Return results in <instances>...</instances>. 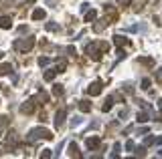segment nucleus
Here are the masks:
<instances>
[{
  "mask_svg": "<svg viewBox=\"0 0 162 159\" xmlns=\"http://www.w3.org/2000/svg\"><path fill=\"white\" fill-rule=\"evenodd\" d=\"M156 121H162V111H160V113L156 115Z\"/></svg>",
  "mask_w": 162,
  "mask_h": 159,
  "instance_id": "72a5a7b5",
  "label": "nucleus"
},
{
  "mask_svg": "<svg viewBox=\"0 0 162 159\" xmlns=\"http://www.w3.org/2000/svg\"><path fill=\"white\" fill-rule=\"evenodd\" d=\"M126 149H128V151H134V149H136V145H134V141H128V143H126Z\"/></svg>",
  "mask_w": 162,
  "mask_h": 159,
  "instance_id": "c85d7f7f",
  "label": "nucleus"
},
{
  "mask_svg": "<svg viewBox=\"0 0 162 159\" xmlns=\"http://www.w3.org/2000/svg\"><path fill=\"white\" fill-rule=\"evenodd\" d=\"M39 159H51V149H43L41 151V157Z\"/></svg>",
  "mask_w": 162,
  "mask_h": 159,
  "instance_id": "393cba45",
  "label": "nucleus"
},
{
  "mask_svg": "<svg viewBox=\"0 0 162 159\" xmlns=\"http://www.w3.org/2000/svg\"><path fill=\"white\" fill-rule=\"evenodd\" d=\"M152 143H154V137H152V135L144 139V147H148V145H152Z\"/></svg>",
  "mask_w": 162,
  "mask_h": 159,
  "instance_id": "bb28decb",
  "label": "nucleus"
},
{
  "mask_svg": "<svg viewBox=\"0 0 162 159\" xmlns=\"http://www.w3.org/2000/svg\"><path fill=\"white\" fill-rule=\"evenodd\" d=\"M34 105H37V101H34V99H29L26 103H22V105H20V113H26V115H29V113H33L34 111Z\"/></svg>",
  "mask_w": 162,
  "mask_h": 159,
  "instance_id": "39448f33",
  "label": "nucleus"
},
{
  "mask_svg": "<svg viewBox=\"0 0 162 159\" xmlns=\"http://www.w3.org/2000/svg\"><path fill=\"white\" fill-rule=\"evenodd\" d=\"M79 123H81V117H75V119H73V121H71V125H73V127H77V125H79Z\"/></svg>",
  "mask_w": 162,
  "mask_h": 159,
  "instance_id": "c756f323",
  "label": "nucleus"
},
{
  "mask_svg": "<svg viewBox=\"0 0 162 159\" xmlns=\"http://www.w3.org/2000/svg\"><path fill=\"white\" fill-rule=\"evenodd\" d=\"M85 53H87L89 54V57H91V58H93V61H99V58H101V50H97V44H87V46H85Z\"/></svg>",
  "mask_w": 162,
  "mask_h": 159,
  "instance_id": "7ed1b4c3",
  "label": "nucleus"
},
{
  "mask_svg": "<svg viewBox=\"0 0 162 159\" xmlns=\"http://www.w3.org/2000/svg\"><path fill=\"white\" fill-rule=\"evenodd\" d=\"M0 151H2V149H0Z\"/></svg>",
  "mask_w": 162,
  "mask_h": 159,
  "instance_id": "ea45409f",
  "label": "nucleus"
},
{
  "mask_svg": "<svg viewBox=\"0 0 162 159\" xmlns=\"http://www.w3.org/2000/svg\"><path fill=\"white\" fill-rule=\"evenodd\" d=\"M158 79H162V68H160V71H158Z\"/></svg>",
  "mask_w": 162,
  "mask_h": 159,
  "instance_id": "f704fd0d",
  "label": "nucleus"
},
{
  "mask_svg": "<svg viewBox=\"0 0 162 159\" xmlns=\"http://www.w3.org/2000/svg\"><path fill=\"white\" fill-rule=\"evenodd\" d=\"M47 30H57V24H53V22H49V24H47Z\"/></svg>",
  "mask_w": 162,
  "mask_h": 159,
  "instance_id": "7c9ffc66",
  "label": "nucleus"
},
{
  "mask_svg": "<svg viewBox=\"0 0 162 159\" xmlns=\"http://www.w3.org/2000/svg\"><path fill=\"white\" fill-rule=\"evenodd\" d=\"M108 24H109L108 20H97V24H93V30H95V32H101V30L105 28Z\"/></svg>",
  "mask_w": 162,
  "mask_h": 159,
  "instance_id": "2eb2a0df",
  "label": "nucleus"
},
{
  "mask_svg": "<svg viewBox=\"0 0 162 159\" xmlns=\"http://www.w3.org/2000/svg\"><path fill=\"white\" fill-rule=\"evenodd\" d=\"M10 71H12V67H10L8 63H4V65H0V77H4V75H8Z\"/></svg>",
  "mask_w": 162,
  "mask_h": 159,
  "instance_id": "dca6fc26",
  "label": "nucleus"
},
{
  "mask_svg": "<svg viewBox=\"0 0 162 159\" xmlns=\"http://www.w3.org/2000/svg\"><path fill=\"white\" fill-rule=\"evenodd\" d=\"M34 101H43V103H47V101H49V95H47V93H45V91H41L39 95L34 97Z\"/></svg>",
  "mask_w": 162,
  "mask_h": 159,
  "instance_id": "a211bd4d",
  "label": "nucleus"
},
{
  "mask_svg": "<svg viewBox=\"0 0 162 159\" xmlns=\"http://www.w3.org/2000/svg\"><path fill=\"white\" fill-rule=\"evenodd\" d=\"M55 75H57V71H47V72L43 75V79H45V81H53Z\"/></svg>",
  "mask_w": 162,
  "mask_h": 159,
  "instance_id": "aec40b11",
  "label": "nucleus"
},
{
  "mask_svg": "<svg viewBox=\"0 0 162 159\" xmlns=\"http://www.w3.org/2000/svg\"><path fill=\"white\" fill-rule=\"evenodd\" d=\"M132 0H118V6H130Z\"/></svg>",
  "mask_w": 162,
  "mask_h": 159,
  "instance_id": "cd10ccee",
  "label": "nucleus"
},
{
  "mask_svg": "<svg viewBox=\"0 0 162 159\" xmlns=\"http://www.w3.org/2000/svg\"><path fill=\"white\" fill-rule=\"evenodd\" d=\"M2 57H4V53H0V58H2Z\"/></svg>",
  "mask_w": 162,
  "mask_h": 159,
  "instance_id": "4c0bfd02",
  "label": "nucleus"
},
{
  "mask_svg": "<svg viewBox=\"0 0 162 159\" xmlns=\"http://www.w3.org/2000/svg\"><path fill=\"white\" fill-rule=\"evenodd\" d=\"M69 155H71L73 159H81V153H79L77 143H69Z\"/></svg>",
  "mask_w": 162,
  "mask_h": 159,
  "instance_id": "6e6552de",
  "label": "nucleus"
},
{
  "mask_svg": "<svg viewBox=\"0 0 162 159\" xmlns=\"http://www.w3.org/2000/svg\"><path fill=\"white\" fill-rule=\"evenodd\" d=\"M49 63H51L49 57H41V58H39V67H47Z\"/></svg>",
  "mask_w": 162,
  "mask_h": 159,
  "instance_id": "b1692460",
  "label": "nucleus"
},
{
  "mask_svg": "<svg viewBox=\"0 0 162 159\" xmlns=\"http://www.w3.org/2000/svg\"><path fill=\"white\" fill-rule=\"evenodd\" d=\"M160 155H162V149H160Z\"/></svg>",
  "mask_w": 162,
  "mask_h": 159,
  "instance_id": "58836bf2",
  "label": "nucleus"
},
{
  "mask_svg": "<svg viewBox=\"0 0 162 159\" xmlns=\"http://www.w3.org/2000/svg\"><path fill=\"white\" fill-rule=\"evenodd\" d=\"M112 105H113L112 97H108V99H105V103L101 105V111H109V109H112Z\"/></svg>",
  "mask_w": 162,
  "mask_h": 159,
  "instance_id": "6ab92c4d",
  "label": "nucleus"
},
{
  "mask_svg": "<svg viewBox=\"0 0 162 159\" xmlns=\"http://www.w3.org/2000/svg\"><path fill=\"white\" fill-rule=\"evenodd\" d=\"M10 26H12V18H10V16H2V18H0V28L8 30Z\"/></svg>",
  "mask_w": 162,
  "mask_h": 159,
  "instance_id": "9d476101",
  "label": "nucleus"
},
{
  "mask_svg": "<svg viewBox=\"0 0 162 159\" xmlns=\"http://www.w3.org/2000/svg\"><path fill=\"white\" fill-rule=\"evenodd\" d=\"M41 137H45V139H53V133H51L49 129H43V127H37V129H30L29 135H26V139L30 141V143H34L37 139H41Z\"/></svg>",
  "mask_w": 162,
  "mask_h": 159,
  "instance_id": "f257e3e1",
  "label": "nucleus"
},
{
  "mask_svg": "<svg viewBox=\"0 0 162 159\" xmlns=\"http://www.w3.org/2000/svg\"><path fill=\"white\" fill-rule=\"evenodd\" d=\"M8 123H10V119H8L6 115H2V117H0V135L4 133V129L8 127Z\"/></svg>",
  "mask_w": 162,
  "mask_h": 159,
  "instance_id": "ddd939ff",
  "label": "nucleus"
},
{
  "mask_svg": "<svg viewBox=\"0 0 162 159\" xmlns=\"http://www.w3.org/2000/svg\"><path fill=\"white\" fill-rule=\"evenodd\" d=\"M45 16H47V12H45L43 8H37V10L33 12V20H43Z\"/></svg>",
  "mask_w": 162,
  "mask_h": 159,
  "instance_id": "f8f14e48",
  "label": "nucleus"
},
{
  "mask_svg": "<svg viewBox=\"0 0 162 159\" xmlns=\"http://www.w3.org/2000/svg\"><path fill=\"white\" fill-rule=\"evenodd\" d=\"M150 85H152L150 79H144V81H142V89H150Z\"/></svg>",
  "mask_w": 162,
  "mask_h": 159,
  "instance_id": "a878e982",
  "label": "nucleus"
},
{
  "mask_svg": "<svg viewBox=\"0 0 162 159\" xmlns=\"http://www.w3.org/2000/svg\"><path fill=\"white\" fill-rule=\"evenodd\" d=\"M85 143H87V147L89 149H97L99 147V137H87V141H85Z\"/></svg>",
  "mask_w": 162,
  "mask_h": 159,
  "instance_id": "1a4fd4ad",
  "label": "nucleus"
},
{
  "mask_svg": "<svg viewBox=\"0 0 162 159\" xmlns=\"http://www.w3.org/2000/svg\"><path fill=\"white\" fill-rule=\"evenodd\" d=\"M113 43H116V46H128L130 44V40L126 39V36H122V34H116V36H113Z\"/></svg>",
  "mask_w": 162,
  "mask_h": 159,
  "instance_id": "0eeeda50",
  "label": "nucleus"
},
{
  "mask_svg": "<svg viewBox=\"0 0 162 159\" xmlns=\"http://www.w3.org/2000/svg\"><path fill=\"white\" fill-rule=\"evenodd\" d=\"M136 153H138V155H140V157H144V155H146V149H144V147H140V149H138V151H136Z\"/></svg>",
  "mask_w": 162,
  "mask_h": 159,
  "instance_id": "2f4dec72",
  "label": "nucleus"
},
{
  "mask_svg": "<svg viewBox=\"0 0 162 159\" xmlns=\"http://www.w3.org/2000/svg\"><path fill=\"white\" fill-rule=\"evenodd\" d=\"M33 46H34V39L33 36H29V39H20V40L14 43V48L18 50V53H29Z\"/></svg>",
  "mask_w": 162,
  "mask_h": 159,
  "instance_id": "f03ea898",
  "label": "nucleus"
},
{
  "mask_svg": "<svg viewBox=\"0 0 162 159\" xmlns=\"http://www.w3.org/2000/svg\"><path fill=\"white\" fill-rule=\"evenodd\" d=\"M140 63L142 65H146V67H154V61L150 57H144V58H140Z\"/></svg>",
  "mask_w": 162,
  "mask_h": 159,
  "instance_id": "5701e85b",
  "label": "nucleus"
},
{
  "mask_svg": "<svg viewBox=\"0 0 162 159\" xmlns=\"http://www.w3.org/2000/svg\"><path fill=\"white\" fill-rule=\"evenodd\" d=\"M146 121H148L146 113H138V115H136V123H146Z\"/></svg>",
  "mask_w": 162,
  "mask_h": 159,
  "instance_id": "4be33fe9",
  "label": "nucleus"
},
{
  "mask_svg": "<svg viewBox=\"0 0 162 159\" xmlns=\"http://www.w3.org/2000/svg\"><path fill=\"white\" fill-rule=\"evenodd\" d=\"M79 109H81L83 113H89L91 111V103H89L87 99H81V101H79Z\"/></svg>",
  "mask_w": 162,
  "mask_h": 159,
  "instance_id": "9b49d317",
  "label": "nucleus"
},
{
  "mask_svg": "<svg viewBox=\"0 0 162 159\" xmlns=\"http://www.w3.org/2000/svg\"><path fill=\"white\" fill-rule=\"evenodd\" d=\"M53 95L55 97H61V95H63V85H55V87H53Z\"/></svg>",
  "mask_w": 162,
  "mask_h": 159,
  "instance_id": "412c9836",
  "label": "nucleus"
},
{
  "mask_svg": "<svg viewBox=\"0 0 162 159\" xmlns=\"http://www.w3.org/2000/svg\"><path fill=\"white\" fill-rule=\"evenodd\" d=\"M65 68H67V61H65V58H61V61H57V72H63Z\"/></svg>",
  "mask_w": 162,
  "mask_h": 159,
  "instance_id": "f3484780",
  "label": "nucleus"
},
{
  "mask_svg": "<svg viewBox=\"0 0 162 159\" xmlns=\"http://www.w3.org/2000/svg\"><path fill=\"white\" fill-rule=\"evenodd\" d=\"M65 117H67V109H59L57 115H55V127L57 129H61L65 125Z\"/></svg>",
  "mask_w": 162,
  "mask_h": 159,
  "instance_id": "20e7f679",
  "label": "nucleus"
},
{
  "mask_svg": "<svg viewBox=\"0 0 162 159\" xmlns=\"http://www.w3.org/2000/svg\"><path fill=\"white\" fill-rule=\"evenodd\" d=\"M91 159H101V155H95V157H91Z\"/></svg>",
  "mask_w": 162,
  "mask_h": 159,
  "instance_id": "e433bc0d",
  "label": "nucleus"
},
{
  "mask_svg": "<svg viewBox=\"0 0 162 159\" xmlns=\"http://www.w3.org/2000/svg\"><path fill=\"white\" fill-rule=\"evenodd\" d=\"M158 107H160V109H162V97H160V101H158Z\"/></svg>",
  "mask_w": 162,
  "mask_h": 159,
  "instance_id": "c9c22d12",
  "label": "nucleus"
},
{
  "mask_svg": "<svg viewBox=\"0 0 162 159\" xmlns=\"http://www.w3.org/2000/svg\"><path fill=\"white\" fill-rule=\"evenodd\" d=\"M95 18H97V12L95 10H87L85 12V22H95Z\"/></svg>",
  "mask_w": 162,
  "mask_h": 159,
  "instance_id": "4468645a",
  "label": "nucleus"
},
{
  "mask_svg": "<svg viewBox=\"0 0 162 159\" xmlns=\"http://www.w3.org/2000/svg\"><path fill=\"white\" fill-rule=\"evenodd\" d=\"M101 93V81H95V83H91L87 87V95H91V97H95V95H99Z\"/></svg>",
  "mask_w": 162,
  "mask_h": 159,
  "instance_id": "423d86ee",
  "label": "nucleus"
},
{
  "mask_svg": "<svg viewBox=\"0 0 162 159\" xmlns=\"http://www.w3.org/2000/svg\"><path fill=\"white\" fill-rule=\"evenodd\" d=\"M67 53H69V54H77V53H75V48H73V46H67Z\"/></svg>",
  "mask_w": 162,
  "mask_h": 159,
  "instance_id": "473e14b6",
  "label": "nucleus"
}]
</instances>
